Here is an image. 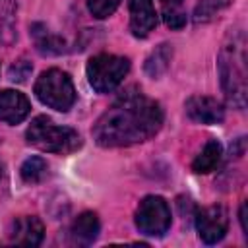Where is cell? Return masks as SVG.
<instances>
[{
    "label": "cell",
    "mask_w": 248,
    "mask_h": 248,
    "mask_svg": "<svg viewBox=\"0 0 248 248\" xmlns=\"http://www.w3.org/2000/svg\"><path fill=\"white\" fill-rule=\"evenodd\" d=\"M161 126V105L141 91H128L99 116L91 134L101 147H126L153 138Z\"/></svg>",
    "instance_id": "6da1fadb"
},
{
    "label": "cell",
    "mask_w": 248,
    "mask_h": 248,
    "mask_svg": "<svg viewBox=\"0 0 248 248\" xmlns=\"http://www.w3.org/2000/svg\"><path fill=\"white\" fill-rule=\"evenodd\" d=\"M219 78L227 101L236 107L244 108L246 105V41L244 35L232 33L229 41L223 45L219 58Z\"/></svg>",
    "instance_id": "7a4b0ae2"
},
{
    "label": "cell",
    "mask_w": 248,
    "mask_h": 248,
    "mask_svg": "<svg viewBox=\"0 0 248 248\" xmlns=\"http://www.w3.org/2000/svg\"><path fill=\"white\" fill-rule=\"evenodd\" d=\"M27 143L46 153H72L81 145V136L68 126L54 124L48 116H37L25 132Z\"/></svg>",
    "instance_id": "3957f363"
},
{
    "label": "cell",
    "mask_w": 248,
    "mask_h": 248,
    "mask_svg": "<svg viewBox=\"0 0 248 248\" xmlns=\"http://www.w3.org/2000/svg\"><path fill=\"white\" fill-rule=\"evenodd\" d=\"M35 95L37 99L60 112H66L72 108V105L76 103V89L72 83V78L58 70V68H50L46 72H43L37 81H35Z\"/></svg>",
    "instance_id": "277c9868"
},
{
    "label": "cell",
    "mask_w": 248,
    "mask_h": 248,
    "mask_svg": "<svg viewBox=\"0 0 248 248\" xmlns=\"http://www.w3.org/2000/svg\"><path fill=\"white\" fill-rule=\"evenodd\" d=\"M130 72V60L116 54H97L87 62V79L97 93H110Z\"/></svg>",
    "instance_id": "5b68a950"
},
{
    "label": "cell",
    "mask_w": 248,
    "mask_h": 248,
    "mask_svg": "<svg viewBox=\"0 0 248 248\" xmlns=\"http://www.w3.org/2000/svg\"><path fill=\"white\" fill-rule=\"evenodd\" d=\"M136 227L145 236H163L170 227V207L161 196H145L136 209Z\"/></svg>",
    "instance_id": "8992f818"
},
{
    "label": "cell",
    "mask_w": 248,
    "mask_h": 248,
    "mask_svg": "<svg viewBox=\"0 0 248 248\" xmlns=\"http://www.w3.org/2000/svg\"><path fill=\"white\" fill-rule=\"evenodd\" d=\"M196 229L205 244L219 242L229 229V211L223 205H209L196 211Z\"/></svg>",
    "instance_id": "52a82bcc"
},
{
    "label": "cell",
    "mask_w": 248,
    "mask_h": 248,
    "mask_svg": "<svg viewBox=\"0 0 248 248\" xmlns=\"http://www.w3.org/2000/svg\"><path fill=\"white\" fill-rule=\"evenodd\" d=\"M184 108H186L188 118L194 122H200V124H219L225 118L223 105L213 97L194 95L186 101Z\"/></svg>",
    "instance_id": "ba28073f"
},
{
    "label": "cell",
    "mask_w": 248,
    "mask_h": 248,
    "mask_svg": "<svg viewBox=\"0 0 248 248\" xmlns=\"http://www.w3.org/2000/svg\"><path fill=\"white\" fill-rule=\"evenodd\" d=\"M130 10V31L143 39L147 37L157 25V14L151 0H128Z\"/></svg>",
    "instance_id": "9c48e42d"
},
{
    "label": "cell",
    "mask_w": 248,
    "mask_h": 248,
    "mask_svg": "<svg viewBox=\"0 0 248 248\" xmlns=\"http://www.w3.org/2000/svg\"><path fill=\"white\" fill-rule=\"evenodd\" d=\"M31 110L29 99L16 89H4L0 91V120L8 124H19L27 118Z\"/></svg>",
    "instance_id": "30bf717a"
},
{
    "label": "cell",
    "mask_w": 248,
    "mask_h": 248,
    "mask_svg": "<svg viewBox=\"0 0 248 248\" xmlns=\"http://www.w3.org/2000/svg\"><path fill=\"white\" fill-rule=\"evenodd\" d=\"M43 236H45V227L33 215L16 219L10 231V242L19 246H39L43 242Z\"/></svg>",
    "instance_id": "8fae6325"
},
{
    "label": "cell",
    "mask_w": 248,
    "mask_h": 248,
    "mask_svg": "<svg viewBox=\"0 0 248 248\" xmlns=\"http://www.w3.org/2000/svg\"><path fill=\"white\" fill-rule=\"evenodd\" d=\"M99 217L93 211H83L81 215H78V219L72 223L70 229V238L74 244L78 246H89L93 244V240L99 236Z\"/></svg>",
    "instance_id": "7c38bea8"
},
{
    "label": "cell",
    "mask_w": 248,
    "mask_h": 248,
    "mask_svg": "<svg viewBox=\"0 0 248 248\" xmlns=\"http://www.w3.org/2000/svg\"><path fill=\"white\" fill-rule=\"evenodd\" d=\"M31 35H33L35 46L41 54L56 56V54H62L66 50V41L60 35H56L54 31H50L45 23H33L31 25Z\"/></svg>",
    "instance_id": "4fadbf2b"
},
{
    "label": "cell",
    "mask_w": 248,
    "mask_h": 248,
    "mask_svg": "<svg viewBox=\"0 0 248 248\" xmlns=\"http://www.w3.org/2000/svg\"><path fill=\"white\" fill-rule=\"evenodd\" d=\"M221 155H223L221 143H219L217 140H209V141L203 145V149L198 153V157L194 159L192 170L198 172V174H207V172H211V170L219 165Z\"/></svg>",
    "instance_id": "5bb4252c"
},
{
    "label": "cell",
    "mask_w": 248,
    "mask_h": 248,
    "mask_svg": "<svg viewBox=\"0 0 248 248\" xmlns=\"http://www.w3.org/2000/svg\"><path fill=\"white\" fill-rule=\"evenodd\" d=\"M16 39V4L12 0H0V45L10 46Z\"/></svg>",
    "instance_id": "9a60e30c"
},
{
    "label": "cell",
    "mask_w": 248,
    "mask_h": 248,
    "mask_svg": "<svg viewBox=\"0 0 248 248\" xmlns=\"http://www.w3.org/2000/svg\"><path fill=\"white\" fill-rule=\"evenodd\" d=\"M170 58H172V46L169 43H163L159 45L145 60V74L149 78H159L161 74L167 72L169 64H170Z\"/></svg>",
    "instance_id": "2e32d148"
},
{
    "label": "cell",
    "mask_w": 248,
    "mask_h": 248,
    "mask_svg": "<svg viewBox=\"0 0 248 248\" xmlns=\"http://www.w3.org/2000/svg\"><path fill=\"white\" fill-rule=\"evenodd\" d=\"M163 10V19L169 29H182L186 25V12L182 10L184 0H159Z\"/></svg>",
    "instance_id": "e0dca14e"
},
{
    "label": "cell",
    "mask_w": 248,
    "mask_h": 248,
    "mask_svg": "<svg viewBox=\"0 0 248 248\" xmlns=\"http://www.w3.org/2000/svg\"><path fill=\"white\" fill-rule=\"evenodd\" d=\"M19 174L23 178V182L27 184H37L41 182L46 174H48V165L43 157H29L25 159V163L19 169Z\"/></svg>",
    "instance_id": "ac0fdd59"
},
{
    "label": "cell",
    "mask_w": 248,
    "mask_h": 248,
    "mask_svg": "<svg viewBox=\"0 0 248 248\" xmlns=\"http://www.w3.org/2000/svg\"><path fill=\"white\" fill-rule=\"evenodd\" d=\"M231 4V0H202L196 10H194V21L196 23H205L213 19L221 10H225Z\"/></svg>",
    "instance_id": "d6986e66"
},
{
    "label": "cell",
    "mask_w": 248,
    "mask_h": 248,
    "mask_svg": "<svg viewBox=\"0 0 248 248\" xmlns=\"http://www.w3.org/2000/svg\"><path fill=\"white\" fill-rule=\"evenodd\" d=\"M120 0H87V8L91 12L93 17L97 19H105L108 16H112L118 8Z\"/></svg>",
    "instance_id": "ffe728a7"
},
{
    "label": "cell",
    "mask_w": 248,
    "mask_h": 248,
    "mask_svg": "<svg viewBox=\"0 0 248 248\" xmlns=\"http://www.w3.org/2000/svg\"><path fill=\"white\" fill-rule=\"evenodd\" d=\"M8 74H10V79L12 81H25V78L31 74V64L25 62V60H19V62H16L10 68Z\"/></svg>",
    "instance_id": "44dd1931"
},
{
    "label": "cell",
    "mask_w": 248,
    "mask_h": 248,
    "mask_svg": "<svg viewBox=\"0 0 248 248\" xmlns=\"http://www.w3.org/2000/svg\"><path fill=\"white\" fill-rule=\"evenodd\" d=\"M238 217H240V225H242L244 234H248V225H246V203L240 205V213H238Z\"/></svg>",
    "instance_id": "7402d4cb"
},
{
    "label": "cell",
    "mask_w": 248,
    "mask_h": 248,
    "mask_svg": "<svg viewBox=\"0 0 248 248\" xmlns=\"http://www.w3.org/2000/svg\"><path fill=\"white\" fill-rule=\"evenodd\" d=\"M0 176H2V165H0Z\"/></svg>",
    "instance_id": "603a6c76"
}]
</instances>
